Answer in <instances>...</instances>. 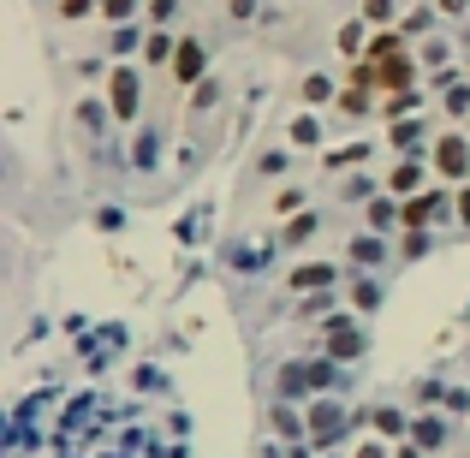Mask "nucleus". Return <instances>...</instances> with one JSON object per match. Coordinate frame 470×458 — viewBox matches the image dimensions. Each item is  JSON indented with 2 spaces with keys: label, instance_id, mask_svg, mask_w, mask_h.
Returning <instances> with one entry per match:
<instances>
[{
  "label": "nucleus",
  "instance_id": "f8f14e48",
  "mask_svg": "<svg viewBox=\"0 0 470 458\" xmlns=\"http://www.w3.org/2000/svg\"><path fill=\"white\" fill-rule=\"evenodd\" d=\"M458 209H465V220H470V191H465V202H458Z\"/></svg>",
  "mask_w": 470,
  "mask_h": 458
},
{
  "label": "nucleus",
  "instance_id": "20e7f679",
  "mask_svg": "<svg viewBox=\"0 0 470 458\" xmlns=\"http://www.w3.org/2000/svg\"><path fill=\"white\" fill-rule=\"evenodd\" d=\"M322 280H334V268H322V262H310L304 274H292V286H322Z\"/></svg>",
  "mask_w": 470,
  "mask_h": 458
},
{
  "label": "nucleus",
  "instance_id": "7ed1b4c3",
  "mask_svg": "<svg viewBox=\"0 0 470 458\" xmlns=\"http://www.w3.org/2000/svg\"><path fill=\"white\" fill-rule=\"evenodd\" d=\"M435 215H441V202H435V197H417V202H405V227H428Z\"/></svg>",
  "mask_w": 470,
  "mask_h": 458
},
{
  "label": "nucleus",
  "instance_id": "6e6552de",
  "mask_svg": "<svg viewBox=\"0 0 470 458\" xmlns=\"http://www.w3.org/2000/svg\"><path fill=\"white\" fill-rule=\"evenodd\" d=\"M315 131H322V126H315V119L304 114V119H298V131H292V137H298V144H315Z\"/></svg>",
  "mask_w": 470,
  "mask_h": 458
},
{
  "label": "nucleus",
  "instance_id": "1a4fd4ad",
  "mask_svg": "<svg viewBox=\"0 0 470 458\" xmlns=\"http://www.w3.org/2000/svg\"><path fill=\"white\" fill-rule=\"evenodd\" d=\"M363 13H370V18H387V13H393V0H363Z\"/></svg>",
  "mask_w": 470,
  "mask_h": 458
},
{
  "label": "nucleus",
  "instance_id": "423d86ee",
  "mask_svg": "<svg viewBox=\"0 0 470 458\" xmlns=\"http://www.w3.org/2000/svg\"><path fill=\"white\" fill-rule=\"evenodd\" d=\"M417 173H423V167H417V161H405V167L393 173V191H411V185H417Z\"/></svg>",
  "mask_w": 470,
  "mask_h": 458
},
{
  "label": "nucleus",
  "instance_id": "9b49d317",
  "mask_svg": "<svg viewBox=\"0 0 470 458\" xmlns=\"http://www.w3.org/2000/svg\"><path fill=\"white\" fill-rule=\"evenodd\" d=\"M441 6H446V13H465V0H441Z\"/></svg>",
  "mask_w": 470,
  "mask_h": 458
},
{
  "label": "nucleus",
  "instance_id": "f257e3e1",
  "mask_svg": "<svg viewBox=\"0 0 470 458\" xmlns=\"http://www.w3.org/2000/svg\"><path fill=\"white\" fill-rule=\"evenodd\" d=\"M173 66H179V78H185V84H191V78L202 72V48H197V42H179V54H173Z\"/></svg>",
  "mask_w": 470,
  "mask_h": 458
},
{
  "label": "nucleus",
  "instance_id": "f03ea898",
  "mask_svg": "<svg viewBox=\"0 0 470 458\" xmlns=\"http://www.w3.org/2000/svg\"><path fill=\"white\" fill-rule=\"evenodd\" d=\"M114 101H119V114L137 107V72H114Z\"/></svg>",
  "mask_w": 470,
  "mask_h": 458
},
{
  "label": "nucleus",
  "instance_id": "0eeeda50",
  "mask_svg": "<svg viewBox=\"0 0 470 458\" xmlns=\"http://www.w3.org/2000/svg\"><path fill=\"white\" fill-rule=\"evenodd\" d=\"M393 220V202H370V227H387Z\"/></svg>",
  "mask_w": 470,
  "mask_h": 458
},
{
  "label": "nucleus",
  "instance_id": "9d476101",
  "mask_svg": "<svg viewBox=\"0 0 470 458\" xmlns=\"http://www.w3.org/2000/svg\"><path fill=\"white\" fill-rule=\"evenodd\" d=\"M357 458H387V453H381V446H363V453H357Z\"/></svg>",
  "mask_w": 470,
  "mask_h": 458
},
{
  "label": "nucleus",
  "instance_id": "39448f33",
  "mask_svg": "<svg viewBox=\"0 0 470 458\" xmlns=\"http://www.w3.org/2000/svg\"><path fill=\"white\" fill-rule=\"evenodd\" d=\"M441 167H446V173H465V149H458V144H441Z\"/></svg>",
  "mask_w": 470,
  "mask_h": 458
}]
</instances>
